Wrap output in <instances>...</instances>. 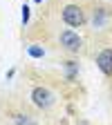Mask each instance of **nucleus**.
<instances>
[{
  "label": "nucleus",
  "mask_w": 112,
  "mask_h": 125,
  "mask_svg": "<svg viewBox=\"0 0 112 125\" xmlns=\"http://www.w3.org/2000/svg\"><path fill=\"white\" fill-rule=\"evenodd\" d=\"M63 67L67 69V81H72V78L78 76V60H65Z\"/></svg>",
  "instance_id": "423d86ee"
},
{
  "label": "nucleus",
  "mask_w": 112,
  "mask_h": 125,
  "mask_svg": "<svg viewBox=\"0 0 112 125\" xmlns=\"http://www.w3.org/2000/svg\"><path fill=\"white\" fill-rule=\"evenodd\" d=\"M105 20H108V16H105V11H103V9H92V16L87 18V22H90L94 29H103Z\"/></svg>",
  "instance_id": "39448f33"
},
{
  "label": "nucleus",
  "mask_w": 112,
  "mask_h": 125,
  "mask_svg": "<svg viewBox=\"0 0 112 125\" xmlns=\"http://www.w3.org/2000/svg\"><path fill=\"white\" fill-rule=\"evenodd\" d=\"M29 16H31L29 5H23V7H20V20H23V25H27V22H29Z\"/></svg>",
  "instance_id": "1a4fd4ad"
},
{
  "label": "nucleus",
  "mask_w": 112,
  "mask_h": 125,
  "mask_svg": "<svg viewBox=\"0 0 112 125\" xmlns=\"http://www.w3.org/2000/svg\"><path fill=\"white\" fill-rule=\"evenodd\" d=\"M58 45L67 54H81L83 52V38L78 36V31H74V29H63L58 34Z\"/></svg>",
  "instance_id": "f257e3e1"
},
{
  "label": "nucleus",
  "mask_w": 112,
  "mask_h": 125,
  "mask_svg": "<svg viewBox=\"0 0 112 125\" xmlns=\"http://www.w3.org/2000/svg\"><path fill=\"white\" fill-rule=\"evenodd\" d=\"M94 62H97V67L101 69V74L112 76V47L101 49V52L97 54V58H94Z\"/></svg>",
  "instance_id": "20e7f679"
},
{
  "label": "nucleus",
  "mask_w": 112,
  "mask_h": 125,
  "mask_svg": "<svg viewBox=\"0 0 112 125\" xmlns=\"http://www.w3.org/2000/svg\"><path fill=\"white\" fill-rule=\"evenodd\" d=\"M34 2H43V0H34Z\"/></svg>",
  "instance_id": "9d476101"
},
{
  "label": "nucleus",
  "mask_w": 112,
  "mask_h": 125,
  "mask_svg": "<svg viewBox=\"0 0 112 125\" xmlns=\"http://www.w3.org/2000/svg\"><path fill=\"white\" fill-rule=\"evenodd\" d=\"M11 118H13V123H16V125H36V121H34V118H31L29 114H23V112H16Z\"/></svg>",
  "instance_id": "0eeeda50"
},
{
  "label": "nucleus",
  "mask_w": 112,
  "mask_h": 125,
  "mask_svg": "<svg viewBox=\"0 0 112 125\" xmlns=\"http://www.w3.org/2000/svg\"><path fill=\"white\" fill-rule=\"evenodd\" d=\"M29 96H31V103H34L38 109H50V107L54 105V101H56L54 94L47 89V87H43V85H36L34 89H31Z\"/></svg>",
  "instance_id": "7ed1b4c3"
},
{
  "label": "nucleus",
  "mask_w": 112,
  "mask_h": 125,
  "mask_svg": "<svg viewBox=\"0 0 112 125\" xmlns=\"http://www.w3.org/2000/svg\"><path fill=\"white\" fill-rule=\"evenodd\" d=\"M27 56H29V58L40 60V58L45 56V49H43L40 45H27Z\"/></svg>",
  "instance_id": "6e6552de"
},
{
  "label": "nucleus",
  "mask_w": 112,
  "mask_h": 125,
  "mask_svg": "<svg viewBox=\"0 0 112 125\" xmlns=\"http://www.w3.org/2000/svg\"><path fill=\"white\" fill-rule=\"evenodd\" d=\"M63 22H65L70 29L83 27V25L87 22L85 9H83L81 5H65V7H63Z\"/></svg>",
  "instance_id": "f03ea898"
}]
</instances>
